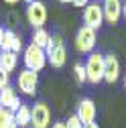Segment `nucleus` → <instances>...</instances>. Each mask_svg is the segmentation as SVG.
<instances>
[{
    "instance_id": "1",
    "label": "nucleus",
    "mask_w": 126,
    "mask_h": 128,
    "mask_svg": "<svg viewBox=\"0 0 126 128\" xmlns=\"http://www.w3.org/2000/svg\"><path fill=\"white\" fill-rule=\"evenodd\" d=\"M47 53V59H49V65L59 69L65 65V61H67V49H65V41H63L59 35H53L51 37V43L49 47L45 49Z\"/></svg>"
},
{
    "instance_id": "2",
    "label": "nucleus",
    "mask_w": 126,
    "mask_h": 128,
    "mask_svg": "<svg viewBox=\"0 0 126 128\" xmlns=\"http://www.w3.org/2000/svg\"><path fill=\"white\" fill-rule=\"evenodd\" d=\"M22 61H24V69H30V71L39 73L47 65V53H45V49H39L37 45L30 43L22 53Z\"/></svg>"
},
{
    "instance_id": "3",
    "label": "nucleus",
    "mask_w": 126,
    "mask_h": 128,
    "mask_svg": "<svg viewBox=\"0 0 126 128\" xmlns=\"http://www.w3.org/2000/svg\"><path fill=\"white\" fill-rule=\"evenodd\" d=\"M86 77L90 84H100L104 79V55L92 53L86 63Z\"/></svg>"
},
{
    "instance_id": "4",
    "label": "nucleus",
    "mask_w": 126,
    "mask_h": 128,
    "mask_svg": "<svg viewBox=\"0 0 126 128\" xmlns=\"http://www.w3.org/2000/svg\"><path fill=\"white\" fill-rule=\"evenodd\" d=\"M26 18H28V24L35 26V30L43 28V24L47 22V6H45V2L35 0V2L26 4Z\"/></svg>"
},
{
    "instance_id": "5",
    "label": "nucleus",
    "mask_w": 126,
    "mask_h": 128,
    "mask_svg": "<svg viewBox=\"0 0 126 128\" xmlns=\"http://www.w3.org/2000/svg\"><path fill=\"white\" fill-rule=\"evenodd\" d=\"M94 47H96V30L84 24L75 35V49L80 53H92Z\"/></svg>"
},
{
    "instance_id": "6",
    "label": "nucleus",
    "mask_w": 126,
    "mask_h": 128,
    "mask_svg": "<svg viewBox=\"0 0 126 128\" xmlns=\"http://www.w3.org/2000/svg\"><path fill=\"white\" fill-rule=\"evenodd\" d=\"M51 122V110L45 102H37L30 108V124L33 128H49Z\"/></svg>"
},
{
    "instance_id": "7",
    "label": "nucleus",
    "mask_w": 126,
    "mask_h": 128,
    "mask_svg": "<svg viewBox=\"0 0 126 128\" xmlns=\"http://www.w3.org/2000/svg\"><path fill=\"white\" fill-rule=\"evenodd\" d=\"M104 22V10L98 2H90L86 8H84V24L90 26V28H100Z\"/></svg>"
},
{
    "instance_id": "8",
    "label": "nucleus",
    "mask_w": 126,
    "mask_h": 128,
    "mask_svg": "<svg viewBox=\"0 0 126 128\" xmlns=\"http://www.w3.org/2000/svg\"><path fill=\"white\" fill-rule=\"evenodd\" d=\"M37 84H39V73L30 71V69H22L18 73V79H16V86L22 94L26 96H35L37 94Z\"/></svg>"
},
{
    "instance_id": "9",
    "label": "nucleus",
    "mask_w": 126,
    "mask_h": 128,
    "mask_svg": "<svg viewBox=\"0 0 126 128\" xmlns=\"http://www.w3.org/2000/svg\"><path fill=\"white\" fill-rule=\"evenodd\" d=\"M20 106H22V102L16 96V90H14L12 86H6V88L0 90V108H6L10 112H16Z\"/></svg>"
},
{
    "instance_id": "10",
    "label": "nucleus",
    "mask_w": 126,
    "mask_h": 128,
    "mask_svg": "<svg viewBox=\"0 0 126 128\" xmlns=\"http://www.w3.org/2000/svg\"><path fill=\"white\" fill-rule=\"evenodd\" d=\"M120 77V61L116 55H104V82L114 84Z\"/></svg>"
},
{
    "instance_id": "11",
    "label": "nucleus",
    "mask_w": 126,
    "mask_h": 128,
    "mask_svg": "<svg viewBox=\"0 0 126 128\" xmlns=\"http://www.w3.org/2000/svg\"><path fill=\"white\" fill-rule=\"evenodd\" d=\"M75 116L80 118V122H82L84 126L96 120V104H94V100L84 98V100L80 102V106H77V114H75Z\"/></svg>"
},
{
    "instance_id": "12",
    "label": "nucleus",
    "mask_w": 126,
    "mask_h": 128,
    "mask_svg": "<svg viewBox=\"0 0 126 128\" xmlns=\"http://www.w3.org/2000/svg\"><path fill=\"white\" fill-rule=\"evenodd\" d=\"M102 10H104V20L116 24L122 16V2L120 0H104Z\"/></svg>"
},
{
    "instance_id": "13",
    "label": "nucleus",
    "mask_w": 126,
    "mask_h": 128,
    "mask_svg": "<svg viewBox=\"0 0 126 128\" xmlns=\"http://www.w3.org/2000/svg\"><path fill=\"white\" fill-rule=\"evenodd\" d=\"M16 53L12 51H2V57H0V69H4L8 75L16 69Z\"/></svg>"
},
{
    "instance_id": "14",
    "label": "nucleus",
    "mask_w": 126,
    "mask_h": 128,
    "mask_svg": "<svg viewBox=\"0 0 126 128\" xmlns=\"http://www.w3.org/2000/svg\"><path fill=\"white\" fill-rule=\"evenodd\" d=\"M14 120H16V126H18V128L30 126V108L22 104L16 112H14Z\"/></svg>"
},
{
    "instance_id": "15",
    "label": "nucleus",
    "mask_w": 126,
    "mask_h": 128,
    "mask_svg": "<svg viewBox=\"0 0 126 128\" xmlns=\"http://www.w3.org/2000/svg\"><path fill=\"white\" fill-rule=\"evenodd\" d=\"M49 43H51V35L47 33L45 28H37L33 33V45H37L39 49H47Z\"/></svg>"
},
{
    "instance_id": "16",
    "label": "nucleus",
    "mask_w": 126,
    "mask_h": 128,
    "mask_svg": "<svg viewBox=\"0 0 126 128\" xmlns=\"http://www.w3.org/2000/svg\"><path fill=\"white\" fill-rule=\"evenodd\" d=\"M0 128H16V120H14V112L0 108Z\"/></svg>"
},
{
    "instance_id": "17",
    "label": "nucleus",
    "mask_w": 126,
    "mask_h": 128,
    "mask_svg": "<svg viewBox=\"0 0 126 128\" xmlns=\"http://www.w3.org/2000/svg\"><path fill=\"white\" fill-rule=\"evenodd\" d=\"M73 73H75V82H77V84H86V82H88L86 67L82 65V63H75V65H73Z\"/></svg>"
},
{
    "instance_id": "18",
    "label": "nucleus",
    "mask_w": 126,
    "mask_h": 128,
    "mask_svg": "<svg viewBox=\"0 0 126 128\" xmlns=\"http://www.w3.org/2000/svg\"><path fill=\"white\" fill-rule=\"evenodd\" d=\"M14 39H16V35H14L12 30H6V33H4V41H2V45H0V49H2V51H10Z\"/></svg>"
},
{
    "instance_id": "19",
    "label": "nucleus",
    "mask_w": 126,
    "mask_h": 128,
    "mask_svg": "<svg viewBox=\"0 0 126 128\" xmlns=\"http://www.w3.org/2000/svg\"><path fill=\"white\" fill-rule=\"evenodd\" d=\"M65 128H84V124L80 122V118H77V116L73 114V116H69V118H67V122H65Z\"/></svg>"
},
{
    "instance_id": "20",
    "label": "nucleus",
    "mask_w": 126,
    "mask_h": 128,
    "mask_svg": "<svg viewBox=\"0 0 126 128\" xmlns=\"http://www.w3.org/2000/svg\"><path fill=\"white\" fill-rule=\"evenodd\" d=\"M6 86H10V84H8V73H6L4 69H0V90L6 88Z\"/></svg>"
},
{
    "instance_id": "21",
    "label": "nucleus",
    "mask_w": 126,
    "mask_h": 128,
    "mask_svg": "<svg viewBox=\"0 0 126 128\" xmlns=\"http://www.w3.org/2000/svg\"><path fill=\"white\" fill-rule=\"evenodd\" d=\"M20 49H22V41H20V37H16V39H14V43H12V49H10V51L18 55V51H20Z\"/></svg>"
},
{
    "instance_id": "22",
    "label": "nucleus",
    "mask_w": 126,
    "mask_h": 128,
    "mask_svg": "<svg viewBox=\"0 0 126 128\" xmlns=\"http://www.w3.org/2000/svg\"><path fill=\"white\" fill-rule=\"evenodd\" d=\"M71 4H73V6H77V8H86V6L90 4V0H73Z\"/></svg>"
},
{
    "instance_id": "23",
    "label": "nucleus",
    "mask_w": 126,
    "mask_h": 128,
    "mask_svg": "<svg viewBox=\"0 0 126 128\" xmlns=\"http://www.w3.org/2000/svg\"><path fill=\"white\" fill-rule=\"evenodd\" d=\"M51 128H65V122H55Z\"/></svg>"
},
{
    "instance_id": "24",
    "label": "nucleus",
    "mask_w": 126,
    "mask_h": 128,
    "mask_svg": "<svg viewBox=\"0 0 126 128\" xmlns=\"http://www.w3.org/2000/svg\"><path fill=\"white\" fill-rule=\"evenodd\" d=\"M4 33H6V30H4L2 26H0V45H2V41H4Z\"/></svg>"
},
{
    "instance_id": "25",
    "label": "nucleus",
    "mask_w": 126,
    "mask_h": 128,
    "mask_svg": "<svg viewBox=\"0 0 126 128\" xmlns=\"http://www.w3.org/2000/svg\"><path fill=\"white\" fill-rule=\"evenodd\" d=\"M84 128H100V126H98V124H96V122H90V124H86V126H84Z\"/></svg>"
},
{
    "instance_id": "26",
    "label": "nucleus",
    "mask_w": 126,
    "mask_h": 128,
    "mask_svg": "<svg viewBox=\"0 0 126 128\" xmlns=\"http://www.w3.org/2000/svg\"><path fill=\"white\" fill-rule=\"evenodd\" d=\"M122 14H124V18H126V0H124V4H122Z\"/></svg>"
},
{
    "instance_id": "27",
    "label": "nucleus",
    "mask_w": 126,
    "mask_h": 128,
    "mask_svg": "<svg viewBox=\"0 0 126 128\" xmlns=\"http://www.w3.org/2000/svg\"><path fill=\"white\" fill-rule=\"evenodd\" d=\"M59 2H61V4H71L73 0H59Z\"/></svg>"
},
{
    "instance_id": "28",
    "label": "nucleus",
    "mask_w": 126,
    "mask_h": 128,
    "mask_svg": "<svg viewBox=\"0 0 126 128\" xmlns=\"http://www.w3.org/2000/svg\"><path fill=\"white\" fill-rule=\"evenodd\" d=\"M4 2H6V4H16L18 0H4Z\"/></svg>"
},
{
    "instance_id": "29",
    "label": "nucleus",
    "mask_w": 126,
    "mask_h": 128,
    "mask_svg": "<svg viewBox=\"0 0 126 128\" xmlns=\"http://www.w3.org/2000/svg\"><path fill=\"white\" fill-rule=\"evenodd\" d=\"M24 2H26V4H30V2H35V0H24Z\"/></svg>"
},
{
    "instance_id": "30",
    "label": "nucleus",
    "mask_w": 126,
    "mask_h": 128,
    "mask_svg": "<svg viewBox=\"0 0 126 128\" xmlns=\"http://www.w3.org/2000/svg\"><path fill=\"white\" fill-rule=\"evenodd\" d=\"M0 57H2V49H0Z\"/></svg>"
},
{
    "instance_id": "31",
    "label": "nucleus",
    "mask_w": 126,
    "mask_h": 128,
    "mask_svg": "<svg viewBox=\"0 0 126 128\" xmlns=\"http://www.w3.org/2000/svg\"><path fill=\"white\" fill-rule=\"evenodd\" d=\"M124 84H126V79H124Z\"/></svg>"
}]
</instances>
